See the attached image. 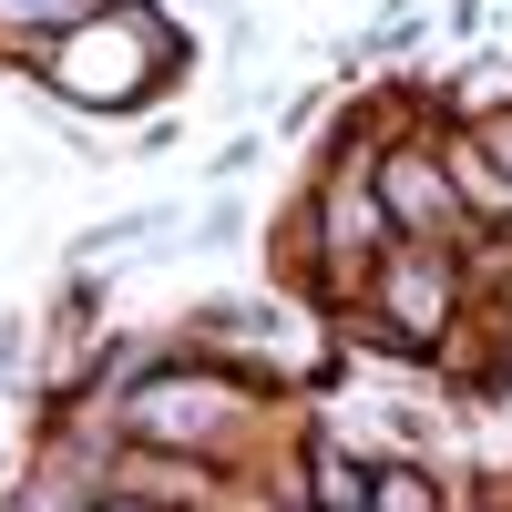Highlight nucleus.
<instances>
[{
  "mask_svg": "<svg viewBox=\"0 0 512 512\" xmlns=\"http://www.w3.org/2000/svg\"><path fill=\"white\" fill-rule=\"evenodd\" d=\"M482 144L502 154V175H512V113H502V123H482Z\"/></svg>",
  "mask_w": 512,
  "mask_h": 512,
  "instance_id": "nucleus-9",
  "label": "nucleus"
},
{
  "mask_svg": "<svg viewBox=\"0 0 512 512\" xmlns=\"http://www.w3.org/2000/svg\"><path fill=\"white\" fill-rule=\"evenodd\" d=\"M379 318H390V338H410V349H431V338L451 328V267L431 246L379 256Z\"/></svg>",
  "mask_w": 512,
  "mask_h": 512,
  "instance_id": "nucleus-3",
  "label": "nucleus"
},
{
  "mask_svg": "<svg viewBox=\"0 0 512 512\" xmlns=\"http://www.w3.org/2000/svg\"><path fill=\"white\" fill-rule=\"evenodd\" d=\"M236 420V390L226 379H154V390L134 400V431L144 441H175V451H205Z\"/></svg>",
  "mask_w": 512,
  "mask_h": 512,
  "instance_id": "nucleus-4",
  "label": "nucleus"
},
{
  "mask_svg": "<svg viewBox=\"0 0 512 512\" xmlns=\"http://www.w3.org/2000/svg\"><path fill=\"white\" fill-rule=\"evenodd\" d=\"M369 512H441L431 472H369Z\"/></svg>",
  "mask_w": 512,
  "mask_h": 512,
  "instance_id": "nucleus-6",
  "label": "nucleus"
},
{
  "mask_svg": "<svg viewBox=\"0 0 512 512\" xmlns=\"http://www.w3.org/2000/svg\"><path fill=\"white\" fill-rule=\"evenodd\" d=\"M379 216H390L410 246H441L451 226H461V185H451V164H431V154H379Z\"/></svg>",
  "mask_w": 512,
  "mask_h": 512,
  "instance_id": "nucleus-2",
  "label": "nucleus"
},
{
  "mask_svg": "<svg viewBox=\"0 0 512 512\" xmlns=\"http://www.w3.org/2000/svg\"><path fill=\"white\" fill-rule=\"evenodd\" d=\"M154 72H175V31H164L144 0H113L103 21H72L62 31V52H52V82L72 103H144L154 93Z\"/></svg>",
  "mask_w": 512,
  "mask_h": 512,
  "instance_id": "nucleus-1",
  "label": "nucleus"
},
{
  "mask_svg": "<svg viewBox=\"0 0 512 512\" xmlns=\"http://www.w3.org/2000/svg\"><path fill=\"white\" fill-rule=\"evenodd\" d=\"M82 0H0V31H72Z\"/></svg>",
  "mask_w": 512,
  "mask_h": 512,
  "instance_id": "nucleus-7",
  "label": "nucleus"
},
{
  "mask_svg": "<svg viewBox=\"0 0 512 512\" xmlns=\"http://www.w3.org/2000/svg\"><path fill=\"white\" fill-rule=\"evenodd\" d=\"M308 482H318V502H369V482L349 472V461H328V451H318V472H308Z\"/></svg>",
  "mask_w": 512,
  "mask_h": 512,
  "instance_id": "nucleus-8",
  "label": "nucleus"
},
{
  "mask_svg": "<svg viewBox=\"0 0 512 512\" xmlns=\"http://www.w3.org/2000/svg\"><path fill=\"white\" fill-rule=\"evenodd\" d=\"M502 359H512V349H502Z\"/></svg>",
  "mask_w": 512,
  "mask_h": 512,
  "instance_id": "nucleus-11",
  "label": "nucleus"
},
{
  "mask_svg": "<svg viewBox=\"0 0 512 512\" xmlns=\"http://www.w3.org/2000/svg\"><path fill=\"white\" fill-rule=\"evenodd\" d=\"M451 185H461V205H472V216L512 226V175H502L492 144H451Z\"/></svg>",
  "mask_w": 512,
  "mask_h": 512,
  "instance_id": "nucleus-5",
  "label": "nucleus"
},
{
  "mask_svg": "<svg viewBox=\"0 0 512 512\" xmlns=\"http://www.w3.org/2000/svg\"><path fill=\"white\" fill-rule=\"evenodd\" d=\"M113 512H144V502H113Z\"/></svg>",
  "mask_w": 512,
  "mask_h": 512,
  "instance_id": "nucleus-10",
  "label": "nucleus"
}]
</instances>
